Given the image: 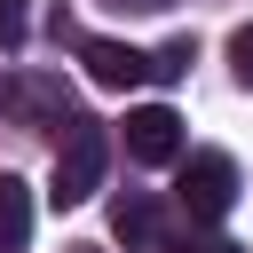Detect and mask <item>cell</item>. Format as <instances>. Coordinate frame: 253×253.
I'll return each mask as SVG.
<instances>
[{"label": "cell", "instance_id": "cell-1", "mask_svg": "<svg viewBox=\"0 0 253 253\" xmlns=\"http://www.w3.org/2000/svg\"><path fill=\"white\" fill-rule=\"evenodd\" d=\"M103 166H111L103 119H71V126L55 134V182H47V198H55V206H87V198L103 190Z\"/></svg>", "mask_w": 253, "mask_h": 253}, {"label": "cell", "instance_id": "cell-2", "mask_svg": "<svg viewBox=\"0 0 253 253\" xmlns=\"http://www.w3.org/2000/svg\"><path fill=\"white\" fill-rule=\"evenodd\" d=\"M174 198H182V213H190V221H206V229H213V221L237 206V158H229V150H190V158H182Z\"/></svg>", "mask_w": 253, "mask_h": 253}, {"label": "cell", "instance_id": "cell-3", "mask_svg": "<svg viewBox=\"0 0 253 253\" xmlns=\"http://www.w3.org/2000/svg\"><path fill=\"white\" fill-rule=\"evenodd\" d=\"M119 142H126L134 166H174V158H182V119H174L166 103H142V111H126Z\"/></svg>", "mask_w": 253, "mask_h": 253}, {"label": "cell", "instance_id": "cell-4", "mask_svg": "<svg viewBox=\"0 0 253 253\" xmlns=\"http://www.w3.org/2000/svg\"><path fill=\"white\" fill-rule=\"evenodd\" d=\"M79 63H87L95 87H119V95L158 79V55H142V47H126V40H79Z\"/></svg>", "mask_w": 253, "mask_h": 253}, {"label": "cell", "instance_id": "cell-5", "mask_svg": "<svg viewBox=\"0 0 253 253\" xmlns=\"http://www.w3.org/2000/svg\"><path fill=\"white\" fill-rule=\"evenodd\" d=\"M111 237H119L126 253H150V245H158V198H150V190H119V198H111Z\"/></svg>", "mask_w": 253, "mask_h": 253}, {"label": "cell", "instance_id": "cell-6", "mask_svg": "<svg viewBox=\"0 0 253 253\" xmlns=\"http://www.w3.org/2000/svg\"><path fill=\"white\" fill-rule=\"evenodd\" d=\"M24 237H32V190L0 174V253H24Z\"/></svg>", "mask_w": 253, "mask_h": 253}, {"label": "cell", "instance_id": "cell-7", "mask_svg": "<svg viewBox=\"0 0 253 253\" xmlns=\"http://www.w3.org/2000/svg\"><path fill=\"white\" fill-rule=\"evenodd\" d=\"M190 63H198V40H166V47H158V87H166V79H182Z\"/></svg>", "mask_w": 253, "mask_h": 253}, {"label": "cell", "instance_id": "cell-8", "mask_svg": "<svg viewBox=\"0 0 253 253\" xmlns=\"http://www.w3.org/2000/svg\"><path fill=\"white\" fill-rule=\"evenodd\" d=\"M32 32V0H0V47H24Z\"/></svg>", "mask_w": 253, "mask_h": 253}, {"label": "cell", "instance_id": "cell-9", "mask_svg": "<svg viewBox=\"0 0 253 253\" xmlns=\"http://www.w3.org/2000/svg\"><path fill=\"white\" fill-rule=\"evenodd\" d=\"M174 253H245V245H229V237H213L206 221H190V229L174 237Z\"/></svg>", "mask_w": 253, "mask_h": 253}, {"label": "cell", "instance_id": "cell-10", "mask_svg": "<svg viewBox=\"0 0 253 253\" xmlns=\"http://www.w3.org/2000/svg\"><path fill=\"white\" fill-rule=\"evenodd\" d=\"M229 71L253 87V24H237V32H229Z\"/></svg>", "mask_w": 253, "mask_h": 253}, {"label": "cell", "instance_id": "cell-11", "mask_svg": "<svg viewBox=\"0 0 253 253\" xmlns=\"http://www.w3.org/2000/svg\"><path fill=\"white\" fill-rule=\"evenodd\" d=\"M103 8H134V16H158V8H174V0H103Z\"/></svg>", "mask_w": 253, "mask_h": 253}]
</instances>
